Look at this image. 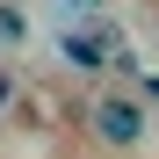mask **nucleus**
I'll use <instances>...</instances> for the list:
<instances>
[{"label":"nucleus","instance_id":"obj_1","mask_svg":"<svg viewBox=\"0 0 159 159\" xmlns=\"http://www.w3.org/2000/svg\"><path fill=\"white\" fill-rule=\"evenodd\" d=\"M87 123H94V138L116 145V152L145 145V109H138V101H123V94H94V101H87Z\"/></svg>","mask_w":159,"mask_h":159},{"label":"nucleus","instance_id":"obj_2","mask_svg":"<svg viewBox=\"0 0 159 159\" xmlns=\"http://www.w3.org/2000/svg\"><path fill=\"white\" fill-rule=\"evenodd\" d=\"M0 43H29V15H22V7H7V0H0Z\"/></svg>","mask_w":159,"mask_h":159},{"label":"nucleus","instance_id":"obj_3","mask_svg":"<svg viewBox=\"0 0 159 159\" xmlns=\"http://www.w3.org/2000/svg\"><path fill=\"white\" fill-rule=\"evenodd\" d=\"M145 94H152V101H159V72H152V80H145Z\"/></svg>","mask_w":159,"mask_h":159}]
</instances>
